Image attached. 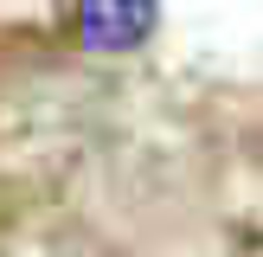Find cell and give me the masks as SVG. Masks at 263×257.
Segmentation results:
<instances>
[{
  "label": "cell",
  "instance_id": "1",
  "mask_svg": "<svg viewBox=\"0 0 263 257\" xmlns=\"http://www.w3.org/2000/svg\"><path fill=\"white\" fill-rule=\"evenodd\" d=\"M77 26L90 51H135L154 32V0H77Z\"/></svg>",
  "mask_w": 263,
  "mask_h": 257
}]
</instances>
